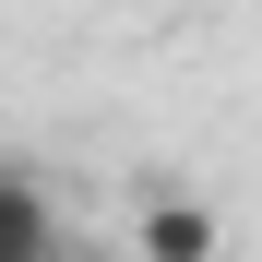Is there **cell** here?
Here are the masks:
<instances>
[{
    "label": "cell",
    "instance_id": "obj_1",
    "mask_svg": "<svg viewBox=\"0 0 262 262\" xmlns=\"http://www.w3.org/2000/svg\"><path fill=\"white\" fill-rule=\"evenodd\" d=\"M131 250H143V262H214V214L191 191H155L143 214H131Z\"/></svg>",
    "mask_w": 262,
    "mask_h": 262
},
{
    "label": "cell",
    "instance_id": "obj_2",
    "mask_svg": "<svg viewBox=\"0 0 262 262\" xmlns=\"http://www.w3.org/2000/svg\"><path fill=\"white\" fill-rule=\"evenodd\" d=\"M48 238H60V203H48V179L0 167V262H48Z\"/></svg>",
    "mask_w": 262,
    "mask_h": 262
}]
</instances>
